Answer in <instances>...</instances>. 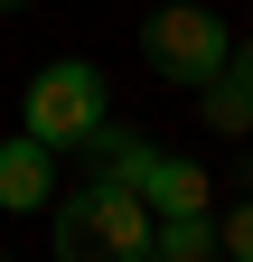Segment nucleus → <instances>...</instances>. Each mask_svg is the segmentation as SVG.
<instances>
[{"instance_id":"f257e3e1","label":"nucleus","mask_w":253,"mask_h":262,"mask_svg":"<svg viewBox=\"0 0 253 262\" xmlns=\"http://www.w3.org/2000/svg\"><path fill=\"white\" fill-rule=\"evenodd\" d=\"M56 262H150V206L122 178L56 196Z\"/></svg>"},{"instance_id":"f03ea898","label":"nucleus","mask_w":253,"mask_h":262,"mask_svg":"<svg viewBox=\"0 0 253 262\" xmlns=\"http://www.w3.org/2000/svg\"><path fill=\"white\" fill-rule=\"evenodd\" d=\"M19 113H28V141H47V150H85L94 131L113 122V103H103V75H94L85 56H56V66H38Z\"/></svg>"},{"instance_id":"7ed1b4c3","label":"nucleus","mask_w":253,"mask_h":262,"mask_svg":"<svg viewBox=\"0 0 253 262\" xmlns=\"http://www.w3.org/2000/svg\"><path fill=\"white\" fill-rule=\"evenodd\" d=\"M141 47H150V75H160V84H187V94H197L206 75H225V56H235L225 19H216V10H197V0H169V10H150Z\"/></svg>"},{"instance_id":"20e7f679","label":"nucleus","mask_w":253,"mask_h":262,"mask_svg":"<svg viewBox=\"0 0 253 262\" xmlns=\"http://www.w3.org/2000/svg\"><path fill=\"white\" fill-rule=\"evenodd\" d=\"M0 206L10 215H38V206H56V150L47 141H0Z\"/></svg>"},{"instance_id":"39448f33","label":"nucleus","mask_w":253,"mask_h":262,"mask_svg":"<svg viewBox=\"0 0 253 262\" xmlns=\"http://www.w3.org/2000/svg\"><path fill=\"white\" fill-rule=\"evenodd\" d=\"M206 253H216L206 206H197V215H150V262H206Z\"/></svg>"},{"instance_id":"423d86ee","label":"nucleus","mask_w":253,"mask_h":262,"mask_svg":"<svg viewBox=\"0 0 253 262\" xmlns=\"http://www.w3.org/2000/svg\"><path fill=\"white\" fill-rule=\"evenodd\" d=\"M197 103H206V122L225 131V141H244V131H253V84L235 75V66H225V75H206V84H197Z\"/></svg>"},{"instance_id":"0eeeda50","label":"nucleus","mask_w":253,"mask_h":262,"mask_svg":"<svg viewBox=\"0 0 253 262\" xmlns=\"http://www.w3.org/2000/svg\"><path fill=\"white\" fill-rule=\"evenodd\" d=\"M216 253H225V262H253V196H244L225 225H216Z\"/></svg>"},{"instance_id":"6e6552de","label":"nucleus","mask_w":253,"mask_h":262,"mask_svg":"<svg viewBox=\"0 0 253 262\" xmlns=\"http://www.w3.org/2000/svg\"><path fill=\"white\" fill-rule=\"evenodd\" d=\"M225 66H235V75H244V84H253V47H235V56H225Z\"/></svg>"},{"instance_id":"1a4fd4ad","label":"nucleus","mask_w":253,"mask_h":262,"mask_svg":"<svg viewBox=\"0 0 253 262\" xmlns=\"http://www.w3.org/2000/svg\"><path fill=\"white\" fill-rule=\"evenodd\" d=\"M0 10H28V0H0Z\"/></svg>"},{"instance_id":"9d476101","label":"nucleus","mask_w":253,"mask_h":262,"mask_svg":"<svg viewBox=\"0 0 253 262\" xmlns=\"http://www.w3.org/2000/svg\"><path fill=\"white\" fill-rule=\"evenodd\" d=\"M0 262H10V253H0Z\"/></svg>"}]
</instances>
